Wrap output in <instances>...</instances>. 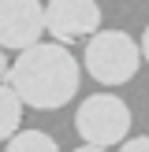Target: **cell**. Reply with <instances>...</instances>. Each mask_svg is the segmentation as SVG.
<instances>
[{
  "label": "cell",
  "instance_id": "52a82bcc",
  "mask_svg": "<svg viewBox=\"0 0 149 152\" xmlns=\"http://www.w3.org/2000/svg\"><path fill=\"white\" fill-rule=\"evenodd\" d=\"M4 152H60V145L45 130H15L4 141Z\"/></svg>",
  "mask_w": 149,
  "mask_h": 152
},
{
  "label": "cell",
  "instance_id": "3957f363",
  "mask_svg": "<svg viewBox=\"0 0 149 152\" xmlns=\"http://www.w3.org/2000/svg\"><path fill=\"white\" fill-rule=\"evenodd\" d=\"M74 134L86 145L116 148L119 141L131 134V108L119 100L116 93H93L78 104L74 115Z\"/></svg>",
  "mask_w": 149,
  "mask_h": 152
},
{
  "label": "cell",
  "instance_id": "8992f818",
  "mask_svg": "<svg viewBox=\"0 0 149 152\" xmlns=\"http://www.w3.org/2000/svg\"><path fill=\"white\" fill-rule=\"evenodd\" d=\"M22 108H26V104L19 100V93H15V89L7 86V78H4V82H0V145H4V141L19 130Z\"/></svg>",
  "mask_w": 149,
  "mask_h": 152
},
{
  "label": "cell",
  "instance_id": "5b68a950",
  "mask_svg": "<svg viewBox=\"0 0 149 152\" xmlns=\"http://www.w3.org/2000/svg\"><path fill=\"white\" fill-rule=\"evenodd\" d=\"M45 37V4L41 0H0V45L11 52Z\"/></svg>",
  "mask_w": 149,
  "mask_h": 152
},
{
  "label": "cell",
  "instance_id": "7a4b0ae2",
  "mask_svg": "<svg viewBox=\"0 0 149 152\" xmlns=\"http://www.w3.org/2000/svg\"><path fill=\"white\" fill-rule=\"evenodd\" d=\"M142 67V48L127 30H97L86 37L82 71L97 86H127Z\"/></svg>",
  "mask_w": 149,
  "mask_h": 152
},
{
  "label": "cell",
  "instance_id": "277c9868",
  "mask_svg": "<svg viewBox=\"0 0 149 152\" xmlns=\"http://www.w3.org/2000/svg\"><path fill=\"white\" fill-rule=\"evenodd\" d=\"M101 30L97 0H49L45 4V34L60 45H78Z\"/></svg>",
  "mask_w": 149,
  "mask_h": 152
},
{
  "label": "cell",
  "instance_id": "ba28073f",
  "mask_svg": "<svg viewBox=\"0 0 149 152\" xmlns=\"http://www.w3.org/2000/svg\"><path fill=\"white\" fill-rule=\"evenodd\" d=\"M119 152H149V134H142V137H123L119 141Z\"/></svg>",
  "mask_w": 149,
  "mask_h": 152
},
{
  "label": "cell",
  "instance_id": "9c48e42d",
  "mask_svg": "<svg viewBox=\"0 0 149 152\" xmlns=\"http://www.w3.org/2000/svg\"><path fill=\"white\" fill-rule=\"evenodd\" d=\"M138 48H142V63H149V26L142 30V37H138Z\"/></svg>",
  "mask_w": 149,
  "mask_h": 152
},
{
  "label": "cell",
  "instance_id": "8fae6325",
  "mask_svg": "<svg viewBox=\"0 0 149 152\" xmlns=\"http://www.w3.org/2000/svg\"><path fill=\"white\" fill-rule=\"evenodd\" d=\"M74 152H108V148H101V145H86V141H82V148H74Z\"/></svg>",
  "mask_w": 149,
  "mask_h": 152
},
{
  "label": "cell",
  "instance_id": "6da1fadb",
  "mask_svg": "<svg viewBox=\"0 0 149 152\" xmlns=\"http://www.w3.org/2000/svg\"><path fill=\"white\" fill-rule=\"evenodd\" d=\"M7 86L19 93L26 108L56 111L74 100L82 86V63L60 41H34L19 48V59L7 67Z\"/></svg>",
  "mask_w": 149,
  "mask_h": 152
},
{
  "label": "cell",
  "instance_id": "30bf717a",
  "mask_svg": "<svg viewBox=\"0 0 149 152\" xmlns=\"http://www.w3.org/2000/svg\"><path fill=\"white\" fill-rule=\"evenodd\" d=\"M7 67H11V63H7V48H4V45H0V82L7 78Z\"/></svg>",
  "mask_w": 149,
  "mask_h": 152
}]
</instances>
